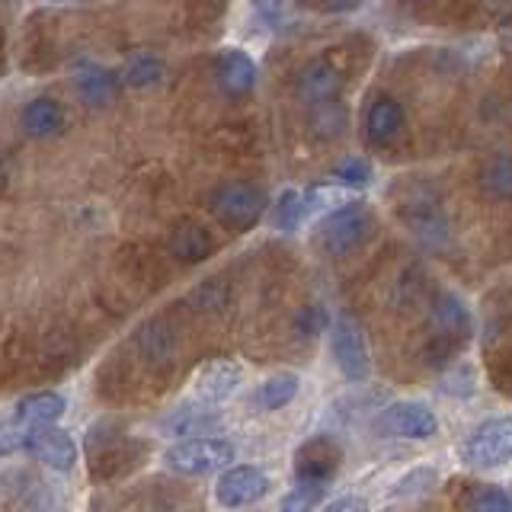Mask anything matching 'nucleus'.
Masks as SVG:
<instances>
[{
    "instance_id": "f257e3e1",
    "label": "nucleus",
    "mask_w": 512,
    "mask_h": 512,
    "mask_svg": "<svg viewBox=\"0 0 512 512\" xmlns=\"http://www.w3.org/2000/svg\"><path fill=\"white\" fill-rule=\"evenodd\" d=\"M234 445L228 439H189L167 448V468L176 474H189V477H202V474H215L224 471L234 461Z\"/></svg>"
},
{
    "instance_id": "f03ea898",
    "label": "nucleus",
    "mask_w": 512,
    "mask_h": 512,
    "mask_svg": "<svg viewBox=\"0 0 512 512\" xmlns=\"http://www.w3.org/2000/svg\"><path fill=\"white\" fill-rule=\"evenodd\" d=\"M208 205H212L215 218L224 228L247 231L266 212V196H263V189H256L250 183H221L212 192Z\"/></svg>"
},
{
    "instance_id": "7ed1b4c3",
    "label": "nucleus",
    "mask_w": 512,
    "mask_h": 512,
    "mask_svg": "<svg viewBox=\"0 0 512 512\" xmlns=\"http://www.w3.org/2000/svg\"><path fill=\"white\" fill-rule=\"evenodd\" d=\"M461 458L471 468H503L512 458V416H493L480 423L461 445Z\"/></svg>"
},
{
    "instance_id": "20e7f679",
    "label": "nucleus",
    "mask_w": 512,
    "mask_h": 512,
    "mask_svg": "<svg viewBox=\"0 0 512 512\" xmlns=\"http://www.w3.org/2000/svg\"><path fill=\"white\" fill-rule=\"evenodd\" d=\"M368 234H372V212L362 202H346L343 208H333L320 224V247L330 256H346Z\"/></svg>"
},
{
    "instance_id": "39448f33",
    "label": "nucleus",
    "mask_w": 512,
    "mask_h": 512,
    "mask_svg": "<svg viewBox=\"0 0 512 512\" xmlns=\"http://www.w3.org/2000/svg\"><path fill=\"white\" fill-rule=\"evenodd\" d=\"M375 432L388 439H413V442H426L439 432V420L426 404H416V400H397V404L384 407L375 420Z\"/></svg>"
},
{
    "instance_id": "423d86ee",
    "label": "nucleus",
    "mask_w": 512,
    "mask_h": 512,
    "mask_svg": "<svg viewBox=\"0 0 512 512\" xmlns=\"http://www.w3.org/2000/svg\"><path fill=\"white\" fill-rule=\"evenodd\" d=\"M330 349H333L336 365H340V372L349 381H365L368 372H372V359H368L365 336H362L356 320H349V317L336 320V324L330 327Z\"/></svg>"
},
{
    "instance_id": "0eeeda50",
    "label": "nucleus",
    "mask_w": 512,
    "mask_h": 512,
    "mask_svg": "<svg viewBox=\"0 0 512 512\" xmlns=\"http://www.w3.org/2000/svg\"><path fill=\"white\" fill-rule=\"evenodd\" d=\"M269 493V477L253 468V464H240V468H228L215 484V500L224 509H240L256 500H263Z\"/></svg>"
},
{
    "instance_id": "6e6552de",
    "label": "nucleus",
    "mask_w": 512,
    "mask_h": 512,
    "mask_svg": "<svg viewBox=\"0 0 512 512\" xmlns=\"http://www.w3.org/2000/svg\"><path fill=\"white\" fill-rule=\"evenodd\" d=\"M340 445L327 436H317L311 442H304L295 455V474H298V484H320L327 487V480L336 474L340 468Z\"/></svg>"
},
{
    "instance_id": "1a4fd4ad",
    "label": "nucleus",
    "mask_w": 512,
    "mask_h": 512,
    "mask_svg": "<svg viewBox=\"0 0 512 512\" xmlns=\"http://www.w3.org/2000/svg\"><path fill=\"white\" fill-rule=\"evenodd\" d=\"M240 381H244V368L231 359H218V362H208L196 375V394H199L202 404L218 407L237 394Z\"/></svg>"
},
{
    "instance_id": "9d476101",
    "label": "nucleus",
    "mask_w": 512,
    "mask_h": 512,
    "mask_svg": "<svg viewBox=\"0 0 512 512\" xmlns=\"http://www.w3.org/2000/svg\"><path fill=\"white\" fill-rule=\"evenodd\" d=\"M295 87H298V96H301L304 103L327 106V103L336 100V96H340V90H343V77H340V71H336L330 61L317 58V61H308V64H304V68L298 71Z\"/></svg>"
},
{
    "instance_id": "9b49d317",
    "label": "nucleus",
    "mask_w": 512,
    "mask_h": 512,
    "mask_svg": "<svg viewBox=\"0 0 512 512\" xmlns=\"http://www.w3.org/2000/svg\"><path fill=\"white\" fill-rule=\"evenodd\" d=\"M29 452L36 455L45 464V468H52L58 474L74 471V464H77V445H74V439L68 436V432L52 429V426L32 432Z\"/></svg>"
},
{
    "instance_id": "f8f14e48",
    "label": "nucleus",
    "mask_w": 512,
    "mask_h": 512,
    "mask_svg": "<svg viewBox=\"0 0 512 512\" xmlns=\"http://www.w3.org/2000/svg\"><path fill=\"white\" fill-rule=\"evenodd\" d=\"M218 423H221V416H218L215 407H208V404L192 407V404H186V407H176L170 416H164L160 429H164L167 436H173V439H186L189 442V439H205L208 432L218 429Z\"/></svg>"
},
{
    "instance_id": "ddd939ff",
    "label": "nucleus",
    "mask_w": 512,
    "mask_h": 512,
    "mask_svg": "<svg viewBox=\"0 0 512 512\" xmlns=\"http://www.w3.org/2000/svg\"><path fill=\"white\" fill-rule=\"evenodd\" d=\"M404 128V109L394 96H375L365 109V135L372 144H388Z\"/></svg>"
},
{
    "instance_id": "4468645a",
    "label": "nucleus",
    "mask_w": 512,
    "mask_h": 512,
    "mask_svg": "<svg viewBox=\"0 0 512 512\" xmlns=\"http://www.w3.org/2000/svg\"><path fill=\"white\" fill-rule=\"evenodd\" d=\"M64 397L55 391H39V394H29L16 404V423L26 426V429H48L52 423H58L64 416Z\"/></svg>"
},
{
    "instance_id": "2eb2a0df",
    "label": "nucleus",
    "mask_w": 512,
    "mask_h": 512,
    "mask_svg": "<svg viewBox=\"0 0 512 512\" xmlns=\"http://www.w3.org/2000/svg\"><path fill=\"white\" fill-rule=\"evenodd\" d=\"M23 132L29 138H55L64 128V109L52 96H36L23 106Z\"/></svg>"
},
{
    "instance_id": "dca6fc26",
    "label": "nucleus",
    "mask_w": 512,
    "mask_h": 512,
    "mask_svg": "<svg viewBox=\"0 0 512 512\" xmlns=\"http://www.w3.org/2000/svg\"><path fill=\"white\" fill-rule=\"evenodd\" d=\"M74 84H77V93L84 96L90 106H103L109 100H116L122 77L112 74L109 68H100V64H77Z\"/></svg>"
},
{
    "instance_id": "f3484780",
    "label": "nucleus",
    "mask_w": 512,
    "mask_h": 512,
    "mask_svg": "<svg viewBox=\"0 0 512 512\" xmlns=\"http://www.w3.org/2000/svg\"><path fill=\"white\" fill-rule=\"evenodd\" d=\"M218 80L221 87L234 93V96H244L253 90L256 84V64L250 55L237 52V48H228V52H221L218 58Z\"/></svg>"
},
{
    "instance_id": "a211bd4d",
    "label": "nucleus",
    "mask_w": 512,
    "mask_h": 512,
    "mask_svg": "<svg viewBox=\"0 0 512 512\" xmlns=\"http://www.w3.org/2000/svg\"><path fill=\"white\" fill-rule=\"evenodd\" d=\"M432 327H436V336H445V340H461L468 336L471 327V314L468 304H464L458 295H442L436 304H432Z\"/></svg>"
},
{
    "instance_id": "6ab92c4d",
    "label": "nucleus",
    "mask_w": 512,
    "mask_h": 512,
    "mask_svg": "<svg viewBox=\"0 0 512 512\" xmlns=\"http://www.w3.org/2000/svg\"><path fill=\"white\" fill-rule=\"evenodd\" d=\"M215 240L202 224H180L170 237V253L180 263H202L205 256H212Z\"/></svg>"
},
{
    "instance_id": "aec40b11",
    "label": "nucleus",
    "mask_w": 512,
    "mask_h": 512,
    "mask_svg": "<svg viewBox=\"0 0 512 512\" xmlns=\"http://www.w3.org/2000/svg\"><path fill=\"white\" fill-rule=\"evenodd\" d=\"M298 375L295 372H279V375H272L266 378L260 388H256L253 394V404L260 407V410H282L285 404H292L295 394H298Z\"/></svg>"
},
{
    "instance_id": "412c9836",
    "label": "nucleus",
    "mask_w": 512,
    "mask_h": 512,
    "mask_svg": "<svg viewBox=\"0 0 512 512\" xmlns=\"http://www.w3.org/2000/svg\"><path fill=\"white\" fill-rule=\"evenodd\" d=\"M122 80L128 87H157L160 80H164V61L151 52H138L128 58Z\"/></svg>"
},
{
    "instance_id": "4be33fe9",
    "label": "nucleus",
    "mask_w": 512,
    "mask_h": 512,
    "mask_svg": "<svg viewBox=\"0 0 512 512\" xmlns=\"http://www.w3.org/2000/svg\"><path fill=\"white\" fill-rule=\"evenodd\" d=\"M480 183L496 199H509L512 196V154H500L487 160V167L480 170Z\"/></svg>"
},
{
    "instance_id": "5701e85b",
    "label": "nucleus",
    "mask_w": 512,
    "mask_h": 512,
    "mask_svg": "<svg viewBox=\"0 0 512 512\" xmlns=\"http://www.w3.org/2000/svg\"><path fill=\"white\" fill-rule=\"evenodd\" d=\"M304 218V199L301 192L295 189H285L282 196L276 199V208H272V224H276L279 231H295Z\"/></svg>"
},
{
    "instance_id": "b1692460",
    "label": "nucleus",
    "mask_w": 512,
    "mask_h": 512,
    "mask_svg": "<svg viewBox=\"0 0 512 512\" xmlns=\"http://www.w3.org/2000/svg\"><path fill=\"white\" fill-rule=\"evenodd\" d=\"M410 228H413V234L423 240V244H429V247H439V244H445V218L436 212V208H429V212H416V215H410Z\"/></svg>"
},
{
    "instance_id": "393cba45",
    "label": "nucleus",
    "mask_w": 512,
    "mask_h": 512,
    "mask_svg": "<svg viewBox=\"0 0 512 512\" xmlns=\"http://www.w3.org/2000/svg\"><path fill=\"white\" fill-rule=\"evenodd\" d=\"M464 512H512V500L500 487H480L468 496Z\"/></svg>"
},
{
    "instance_id": "a878e982",
    "label": "nucleus",
    "mask_w": 512,
    "mask_h": 512,
    "mask_svg": "<svg viewBox=\"0 0 512 512\" xmlns=\"http://www.w3.org/2000/svg\"><path fill=\"white\" fill-rule=\"evenodd\" d=\"M320 500H324V487L320 484H295V490L282 500L279 512H311Z\"/></svg>"
},
{
    "instance_id": "bb28decb",
    "label": "nucleus",
    "mask_w": 512,
    "mask_h": 512,
    "mask_svg": "<svg viewBox=\"0 0 512 512\" xmlns=\"http://www.w3.org/2000/svg\"><path fill=\"white\" fill-rule=\"evenodd\" d=\"M333 180L343 186H365L372 180V167H368V160L362 157H346L333 167Z\"/></svg>"
},
{
    "instance_id": "cd10ccee",
    "label": "nucleus",
    "mask_w": 512,
    "mask_h": 512,
    "mask_svg": "<svg viewBox=\"0 0 512 512\" xmlns=\"http://www.w3.org/2000/svg\"><path fill=\"white\" fill-rule=\"evenodd\" d=\"M32 432H36V429H26V426H20L16 420L0 423V458L16 455V452H23V448H29Z\"/></svg>"
},
{
    "instance_id": "c85d7f7f",
    "label": "nucleus",
    "mask_w": 512,
    "mask_h": 512,
    "mask_svg": "<svg viewBox=\"0 0 512 512\" xmlns=\"http://www.w3.org/2000/svg\"><path fill=\"white\" fill-rule=\"evenodd\" d=\"M141 343H144V349L151 352L154 359H167L170 352H173V333L160 324V320H154V324H148L141 330Z\"/></svg>"
},
{
    "instance_id": "c756f323",
    "label": "nucleus",
    "mask_w": 512,
    "mask_h": 512,
    "mask_svg": "<svg viewBox=\"0 0 512 512\" xmlns=\"http://www.w3.org/2000/svg\"><path fill=\"white\" fill-rule=\"evenodd\" d=\"M429 487H436V471H429V468H416L410 474H404L394 484V496H420L426 493Z\"/></svg>"
},
{
    "instance_id": "7c9ffc66",
    "label": "nucleus",
    "mask_w": 512,
    "mask_h": 512,
    "mask_svg": "<svg viewBox=\"0 0 512 512\" xmlns=\"http://www.w3.org/2000/svg\"><path fill=\"white\" fill-rule=\"evenodd\" d=\"M346 116H343V109L336 106V103H327V106H317V116H314V125H317V132L320 135H340V128H343Z\"/></svg>"
},
{
    "instance_id": "2f4dec72",
    "label": "nucleus",
    "mask_w": 512,
    "mask_h": 512,
    "mask_svg": "<svg viewBox=\"0 0 512 512\" xmlns=\"http://www.w3.org/2000/svg\"><path fill=\"white\" fill-rule=\"evenodd\" d=\"M192 298H196V304H202L205 311H215L224 304V298H228V288H224L218 279H208V282H202V288L192 292Z\"/></svg>"
},
{
    "instance_id": "473e14b6",
    "label": "nucleus",
    "mask_w": 512,
    "mask_h": 512,
    "mask_svg": "<svg viewBox=\"0 0 512 512\" xmlns=\"http://www.w3.org/2000/svg\"><path fill=\"white\" fill-rule=\"evenodd\" d=\"M455 349H458L455 340H445V336H432V343L426 346V362L429 365H442Z\"/></svg>"
},
{
    "instance_id": "72a5a7b5",
    "label": "nucleus",
    "mask_w": 512,
    "mask_h": 512,
    "mask_svg": "<svg viewBox=\"0 0 512 512\" xmlns=\"http://www.w3.org/2000/svg\"><path fill=\"white\" fill-rule=\"evenodd\" d=\"M324 324H327V320H324V311H320L317 304H311V308H304L301 317H298V327H301L304 333H308V336L320 333V330H324Z\"/></svg>"
},
{
    "instance_id": "f704fd0d",
    "label": "nucleus",
    "mask_w": 512,
    "mask_h": 512,
    "mask_svg": "<svg viewBox=\"0 0 512 512\" xmlns=\"http://www.w3.org/2000/svg\"><path fill=\"white\" fill-rule=\"evenodd\" d=\"M340 512H368V506L356 496H346V500H340Z\"/></svg>"
}]
</instances>
